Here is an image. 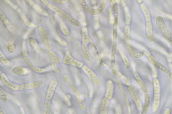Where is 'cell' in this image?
Here are the masks:
<instances>
[{
	"label": "cell",
	"instance_id": "d590c367",
	"mask_svg": "<svg viewBox=\"0 0 172 114\" xmlns=\"http://www.w3.org/2000/svg\"><path fill=\"white\" fill-rule=\"evenodd\" d=\"M0 98L2 102L6 103L8 101V97L6 93L2 89H0Z\"/></svg>",
	"mask_w": 172,
	"mask_h": 114
},
{
	"label": "cell",
	"instance_id": "f546056e",
	"mask_svg": "<svg viewBox=\"0 0 172 114\" xmlns=\"http://www.w3.org/2000/svg\"><path fill=\"white\" fill-rule=\"evenodd\" d=\"M162 34L163 37L168 43H172V33L168 28L162 32Z\"/></svg>",
	"mask_w": 172,
	"mask_h": 114
},
{
	"label": "cell",
	"instance_id": "8fae6325",
	"mask_svg": "<svg viewBox=\"0 0 172 114\" xmlns=\"http://www.w3.org/2000/svg\"><path fill=\"white\" fill-rule=\"evenodd\" d=\"M63 79L65 84L71 89L74 94L80 92L79 88L75 84L74 80L69 75L67 74H64L63 75Z\"/></svg>",
	"mask_w": 172,
	"mask_h": 114
},
{
	"label": "cell",
	"instance_id": "d4e9b609",
	"mask_svg": "<svg viewBox=\"0 0 172 114\" xmlns=\"http://www.w3.org/2000/svg\"><path fill=\"white\" fill-rule=\"evenodd\" d=\"M87 44L82 43V51L85 58L87 61H89L91 59V56Z\"/></svg>",
	"mask_w": 172,
	"mask_h": 114
},
{
	"label": "cell",
	"instance_id": "f6af8a7d",
	"mask_svg": "<svg viewBox=\"0 0 172 114\" xmlns=\"http://www.w3.org/2000/svg\"><path fill=\"white\" fill-rule=\"evenodd\" d=\"M109 15H110V24H114V17L111 11L110 12Z\"/></svg>",
	"mask_w": 172,
	"mask_h": 114
},
{
	"label": "cell",
	"instance_id": "44dd1931",
	"mask_svg": "<svg viewBox=\"0 0 172 114\" xmlns=\"http://www.w3.org/2000/svg\"><path fill=\"white\" fill-rule=\"evenodd\" d=\"M12 72L15 75L19 76H24L28 72L27 68L23 66H17L12 70Z\"/></svg>",
	"mask_w": 172,
	"mask_h": 114
},
{
	"label": "cell",
	"instance_id": "4dcf8cb0",
	"mask_svg": "<svg viewBox=\"0 0 172 114\" xmlns=\"http://www.w3.org/2000/svg\"><path fill=\"white\" fill-rule=\"evenodd\" d=\"M0 61L4 66L9 67L10 65V62L9 60L4 55L1 51L0 52Z\"/></svg>",
	"mask_w": 172,
	"mask_h": 114
},
{
	"label": "cell",
	"instance_id": "7dc6e473",
	"mask_svg": "<svg viewBox=\"0 0 172 114\" xmlns=\"http://www.w3.org/2000/svg\"><path fill=\"white\" fill-rule=\"evenodd\" d=\"M118 23V16L116 15L114 17V26H117Z\"/></svg>",
	"mask_w": 172,
	"mask_h": 114
},
{
	"label": "cell",
	"instance_id": "603a6c76",
	"mask_svg": "<svg viewBox=\"0 0 172 114\" xmlns=\"http://www.w3.org/2000/svg\"><path fill=\"white\" fill-rule=\"evenodd\" d=\"M150 95L148 93H146L145 95V101L141 114H147L150 107Z\"/></svg>",
	"mask_w": 172,
	"mask_h": 114
},
{
	"label": "cell",
	"instance_id": "4fadbf2b",
	"mask_svg": "<svg viewBox=\"0 0 172 114\" xmlns=\"http://www.w3.org/2000/svg\"><path fill=\"white\" fill-rule=\"evenodd\" d=\"M110 100L105 97L101 99L98 107V114H108Z\"/></svg>",
	"mask_w": 172,
	"mask_h": 114
},
{
	"label": "cell",
	"instance_id": "484cf974",
	"mask_svg": "<svg viewBox=\"0 0 172 114\" xmlns=\"http://www.w3.org/2000/svg\"><path fill=\"white\" fill-rule=\"evenodd\" d=\"M140 6L147 22L151 21V15L147 7L146 6L145 4L144 3H142L140 4Z\"/></svg>",
	"mask_w": 172,
	"mask_h": 114
},
{
	"label": "cell",
	"instance_id": "1f68e13d",
	"mask_svg": "<svg viewBox=\"0 0 172 114\" xmlns=\"http://www.w3.org/2000/svg\"><path fill=\"white\" fill-rule=\"evenodd\" d=\"M117 42L113 41L112 46V60L113 64H114L115 61V55L117 46Z\"/></svg>",
	"mask_w": 172,
	"mask_h": 114
},
{
	"label": "cell",
	"instance_id": "ac0fdd59",
	"mask_svg": "<svg viewBox=\"0 0 172 114\" xmlns=\"http://www.w3.org/2000/svg\"><path fill=\"white\" fill-rule=\"evenodd\" d=\"M124 41L126 44L131 43L132 41L131 28L129 25L125 26L123 31Z\"/></svg>",
	"mask_w": 172,
	"mask_h": 114
},
{
	"label": "cell",
	"instance_id": "bcb514c9",
	"mask_svg": "<svg viewBox=\"0 0 172 114\" xmlns=\"http://www.w3.org/2000/svg\"><path fill=\"white\" fill-rule=\"evenodd\" d=\"M0 17L2 20L5 21L6 20V17L1 10H0Z\"/></svg>",
	"mask_w": 172,
	"mask_h": 114
},
{
	"label": "cell",
	"instance_id": "e0dca14e",
	"mask_svg": "<svg viewBox=\"0 0 172 114\" xmlns=\"http://www.w3.org/2000/svg\"><path fill=\"white\" fill-rule=\"evenodd\" d=\"M48 54L51 63L58 64L63 63V59L53 50L48 52Z\"/></svg>",
	"mask_w": 172,
	"mask_h": 114
},
{
	"label": "cell",
	"instance_id": "2e32d148",
	"mask_svg": "<svg viewBox=\"0 0 172 114\" xmlns=\"http://www.w3.org/2000/svg\"><path fill=\"white\" fill-rule=\"evenodd\" d=\"M75 99L77 104L80 110L85 111L87 110V106L80 92H78L74 94Z\"/></svg>",
	"mask_w": 172,
	"mask_h": 114
},
{
	"label": "cell",
	"instance_id": "d6a6232c",
	"mask_svg": "<svg viewBox=\"0 0 172 114\" xmlns=\"http://www.w3.org/2000/svg\"><path fill=\"white\" fill-rule=\"evenodd\" d=\"M30 45L36 50H38L39 47L37 41L35 38L31 37L29 39Z\"/></svg>",
	"mask_w": 172,
	"mask_h": 114
},
{
	"label": "cell",
	"instance_id": "74e56055",
	"mask_svg": "<svg viewBox=\"0 0 172 114\" xmlns=\"http://www.w3.org/2000/svg\"><path fill=\"white\" fill-rule=\"evenodd\" d=\"M51 69L54 73H59L60 70L58 64L54 63H51Z\"/></svg>",
	"mask_w": 172,
	"mask_h": 114
},
{
	"label": "cell",
	"instance_id": "ee69618b",
	"mask_svg": "<svg viewBox=\"0 0 172 114\" xmlns=\"http://www.w3.org/2000/svg\"><path fill=\"white\" fill-rule=\"evenodd\" d=\"M53 1L57 4H62L67 3L69 1L67 0H54Z\"/></svg>",
	"mask_w": 172,
	"mask_h": 114
},
{
	"label": "cell",
	"instance_id": "4316f807",
	"mask_svg": "<svg viewBox=\"0 0 172 114\" xmlns=\"http://www.w3.org/2000/svg\"><path fill=\"white\" fill-rule=\"evenodd\" d=\"M153 92L154 94H160V84L158 78H156L153 80Z\"/></svg>",
	"mask_w": 172,
	"mask_h": 114
},
{
	"label": "cell",
	"instance_id": "5b68a950",
	"mask_svg": "<svg viewBox=\"0 0 172 114\" xmlns=\"http://www.w3.org/2000/svg\"><path fill=\"white\" fill-rule=\"evenodd\" d=\"M58 84V80L56 78H54L51 80L46 91L45 100L51 101L53 99Z\"/></svg>",
	"mask_w": 172,
	"mask_h": 114
},
{
	"label": "cell",
	"instance_id": "30bf717a",
	"mask_svg": "<svg viewBox=\"0 0 172 114\" xmlns=\"http://www.w3.org/2000/svg\"><path fill=\"white\" fill-rule=\"evenodd\" d=\"M148 59L153 66L164 73L168 74L171 72L167 67L157 60L153 56L150 55L148 56Z\"/></svg>",
	"mask_w": 172,
	"mask_h": 114
},
{
	"label": "cell",
	"instance_id": "3957f363",
	"mask_svg": "<svg viewBox=\"0 0 172 114\" xmlns=\"http://www.w3.org/2000/svg\"><path fill=\"white\" fill-rule=\"evenodd\" d=\"M82 70L90 81L94 85L97 86H101V79L92 69L87 65H83L82 67Z\"/></svg>",
	"mask_w": 172,
	"mask_h": 114
},
{
	"label": "cell",
	"instance_id": "83f0119b",
	"mask_svg": "<svg viewBox=\"0 0 172 114\" xmlns=\"http://www.w3.org/2000/svg\"><path fill=\"white\" fill-rule=\"evenodd\" d=\"M51 101L45 100L44 102L43 114H51Z\"/></svg>",
	"mask_w": 172,
	"mask_h": 114
},
{
	"label": "cell",
	"instance_id": "7bdbcfd3",
	"mask_svg": "<svg viewBox=\"0 0 172 114\" xmlns=\"http://www.w3.org/2000/svg\"><path fill=\"white\" fill-rule=\"evenodd\" d=\"M122 55L123 56L124 63L125 66L127 68H129L130 65V64L129 60L127 59L126 56H124L123 54H122Z\"/></svg>",
	"mask_w": 172,
	"mask_h": 114
},
{
	"label": "cell",
	"instance_id": "f35d334b",
	"mask_svg": "<svg viewBox=\"0 0 172 114\" xmlns=\"http://www.w3.org/2000/svg\"><path fill=\"white\" fill-rule=\"evenodd\" d=\"M8 51L10 54L13 53L15 49V47L13 44H10L7 46Z\"/></svg>",
	"mask_w": 172,
	"mask_h": 114
},
{
	"label": "cell",
	"instance_id": "5bb4252c",
	"mask_svg": "<svg viewBox=\"0 0 172 114\" xmlns=\"http://www.w3.org/2000/svg\"><path fill=\"white\" fill-rule=\"evenodd\" d=\"M146 31L148 40L151 44H153L155 42L156 38L153 32L152 23L151 21L147 22L146 23Z\"/></svg>",
	"mask_w": 172,
	"mask_h": 114
},
{
	"label": "cell",
	"instance_id": "6da1fadb",
	"mask_svg": "<svg viewBox=\"0 0 172 114\" xmlns=\"http://www.w3.org/2000/svg\"><path fill=\"white\" fill-rule=\"evenodd\" d=\"M47 7L51 11L74 26L79 28L81 26V25L79 20L55 5L49 3Z\"/></svg>",
	"mask_w": 172,
	"mask_h": 114
},
{
	"label": "cell",
	"instance_id": "816d5d0a",
	"mask_svg": "<svg viewBox=\"0 0 172 114\" xmlns=\"http://www.w3.org/2000/svg\"><path fill=\"white\" fill-rule=\"evenodd\" d=\"M170 47L172 50V43H170Z\"/></svg>",
	"mask_w": 172,
	"mask_h": 114
},
{
	"label": "cell",
	"instance_id": "ab89813d",
	"mask_svg": "<svg viewBox=\"0 0 172 114\" xmlns=\"http://www.w3.org/2000/svg\"><path fill=\"white\" fill-rule=\"evenodd\" d=\"M113 41L117 42L118 40V34H117V26H114L113 30Z\"/></svg>",
	"mask_w": 172,
	"mask_h": 114
},
{
	"label": "cell",
	"instance_id": "d6986e66",
	"mask_svg": "<svg viewBox=\"0 0 172 114\" xmlns=\"http://www.w3.org/2000/svg\"><path fill=\"white\" fill-rule=\"evenodd\" d=\"M79 1L81 6L85 12L92 15H97L96 9H93L90 7L85 1Z\"/></svg>",
	"mask_w": 172,
	"mask_h": 114
},
{
	"label": "cell",
	"instance_id": "8d00e7d4",
	"mask_svg": "<svg viewBox=\"0 0 172 114\" xmlns=\"http://www.w3.org/2000/svg\"><path fill=\"white\" fill-rule=\"evenodd\" d=\"M124 9L126 15V23L127 24H129L131 22V15H130L128 8L126 7H125Z\"/></svg>",
	"mask_w": 172,
	"mask_h": 114
},
{
	"label": "cell",
	"instance_id": "7c38bea8",
	"mask_svg": "<svg viewBox=\"0 0 172 114\" xmlns=\"http://www.w3.org/2000/svg\"><path fill=\"white\" fill-rule=\"evenodd\" d=\"M126 47L129 55L134 58L138 59L141 58L145 55L144 51L137 50L131 44H127Z\"/></svg>",
	"mask_w": 172,
	"mask_h": 114
},
{
	"label": "cell",
	"instance_id": "ba28073f",
	"mask_svg": "<svg viewBox=\"0 0 172 114\" xmlns=\"http://www.w3.org/2000/svg\"><path fill=\"white\" fill-rule=\"evenodd\" d=\"M63 63L67 65H72L80 68H82L83 66L82 62L77 60L73 57L68 51H67L65 54L63 59Z\"/></svg>",
	"mask_w": 172,
	"mask_h": 114
},
{
	"label": "cell",
	"instance_id": "9a60e30c",
	"mask_svg": "<svg viewBox=\"0 0 172 114\" xmlns=\"http://www.w3.org/2000/svg\"><path fill=\"white\" fill-rule=\"evenodd\" d=\"M114 82L111 80H109L107 83L106 91L104 97L111 100L114 96Z\"/></svg>",
	"mask_w": 172,
	"mask_h": 114
},
{
	"label": "cell",
	"instance_id": "7402d4cb",
	"mask_svg": "<svg viewBox=\"0 0 172 114\" xmlns=\"http://www.w3.org/2000/svg\"><path fill=\"white\" fill-rule=\"evenodd\" d=\"M134 75L135 78L136 79L138 84L139 85L140 88H141L143 92L145 93V94L148 93L147 88L141 78L140 77L139 75L137 73L135 72Z\"/></svg>",
	"mask_w": 172,
	"mask_h": 114
},
{
	"label": "cell",
	"instance_id": "836d02e7",
	"mask_svg": "<svg viewBox=\"0 0 172 114\" xmlns=\"http://www.w3.org/2000/svg\"><path fill=\"white\" fill-rule=\"evenodd\" d=\"M107 3V1L105 0L101 2L99 7H98V8L96 9L98 15L100 14L103 12L106 6Z\"/></svg>",
	"mask_w": 172,
	"mask_h": 114
},
{
	"label": "cell",
	"instance_id": "c3c4849f",
	"mask_svg": "<svg viewBox=\"0 0 172 114\" xmlns=\"http://www.w3.org/2000/svg\"><path fill=\"white\" fill-rule=\"evenodd\" d=\"M171 111L170 108H166L164 112V114H171Z\"/></svg>",
	"mask_w": 172,
	"mask_h": 114
},
{
	"label": "cell",
	"instance_id": "277c9868",
	"mask_svg": "<svg viewBox=\"0 0 172 114\" xmlns=\"http://www.w3.org/2000/svg\"><path fill=\"white\" fill-rule=\"evenodd\" d=\"M22 56L27 66L33 72L36 73H42L46 72V70L34 65L31 61L26 51L24 49H23Z\"/></svg>",
	"mask_w": 172,
	"mask_h": 114
},
{
	"label": "cell",
	"instance_id": "8992f818",
	"mask_svg": "<svg viewBox=\"0 0 172 114\" xmlns=\"http://www.w3.org/2000/svg\"><path fill=\"white\" fill-rule=\"evenodd\" d=\"M43 84V81L37 80L19 84L20 91L33 90L39 89Z\"/></svg>",
	"mask_w": 172,
	"mask_h": 114
},
{
	"label": "cell",
	"instance_id": "b9f144b4",
	"mask_svg": "<svg viewBox=\"0 0 172 114\" xmlns=\"http://www.w3.org/2000/svg\"><path fill=\"white\" fill-rule=\"evenodd\" d=\"M113 7L114 12L116 15L119 14V9L118 5L116 2H114L113 3Z\"/></svg>",
	"mask_w": 172,
	"mask_h": 114
},
{
	"label": "cell",
	"instance_id": "cb8c5ba5",
	"mask_svg": "<svg viewBox=\"0 0 172 114\" xmlns=\"http://www.w3.org/2000/svg\"><path fill=\"white\" fill-rule=\"evenodd\" d=\"M82 31V43L88 44L92 42V39L88 35L87 28L85 27H83Z\"/></svg>",
	"mask_w": 172,
	"mask_h": 114
},
{
	"label": "cell",
	"instance_id": "ffe728a7",
	"mask_svg": "<svg viewBox=\"0 0 172 114\" xmlns=\"http://www.w3.org/2000/svg\"><path fill=\"white\" fill-rule=\"evenodd\" d=\"M156 23L158 29L161 33L168 28L165 21L161 16H158L156 18Z\"/></svg>",
	"mask_w": 172,
	"mask_h": 114
},
{
	"label": "cell",
	"instance_id": "9c48e42d",
	"mask_svg": "<svg viewBox=\"0 0 172 114\" xmlns=\"http://www.w3.org/2000/svg\"><path fill=\"white\" fill-rule=\"evenodd\" d=\"M127 90L132 99L133 100L137 108L139 110H142L141 104L136 91L133 85L131 84L128 85Z\"/></svg>",
	"mask_w": 172,
	"mask_h": 114
},
{
	"label": "cell",
	"instance_id": "60d3db41",
	"mask_svg": "<svg viewBox=\"0 0 172 114\" xmlns=\"http://www.w3.org/2000/svg\"><path fill=\"white\" fill-rule=\"evenodd\" d=\"M118 74L119 76H120L121 78L125 82V84H126L127 85H131L130 84L128 80L126 78V77L123 76V75H122L121 73H120L119 72H118Z\"/></svg>",
	"mask_w": 172,
	"mask_h": 114
},
{
	"label": "cell",
	"instance_id": "f1b7e54d",
	"mask_svg": "<svg viewBox=\"0 0 172 114\" xmlns=\"http://www.w3.org/2000/svg\"><path fill=\"white\" fill-rule=\"evenodd\" d=\"M160 102V94H154L153 104V110L155 112L157 110Z\"/></svg>",
	"mask_w": 172,
	"mask_h": 114
},
{
	"label": "cell",
	"instance_id": "e575fe53",
	"mask_svg": "<svg viewBox=\"0 0 172 114\" xmlns=\"http://www.w3.org/2000/svg\"><path fill=\"white\" fill-rule=\"evenodd\" d=\"M60 28L62 33L65 36H68L69 35L70 32L68 28L66 25L62 22L60 23Z\"/></svg>",
	"mask_w": 172,
	"mask_h": 114
},
{
	"label": "cell",
	"instance_id": "7a4b0ae2",
	"mask_svg": "<svg viewBox=\"0 0 172 114\" xmlns=\"http://www.w3.org/2000/svg\"><path fill=\"white\" fill-rule=\"evenodd\" d=\"M38 31L39 36L48 52L53 50L52 44L48 33L45 28L41 26L39 27Z\"/></svg>",
	"mask_w": 172,
	"mask_h": 114
},
{
	"label": "cell",
	"instance_id": "681fc988",
	"mask_svg": "<svg viewBox=\"0 0 172 114\" xmlns=\"http://www.w3.org/2000/svg\"><path fill=\"white\" fill-rule=\"evenodd\" d=\"M0 114H7L5 111L1 107L0 108Z\"/></svg>",
	"mask_w": 172,
	"mask_h": 114
},
{
	"label": "cell",
	"instance_id": "f907efd6",
	"mask_svg": "<svg viewBox=\"0 0 172 114\" xmlns=\"http://www.w3.org/2000/svg\"><path fill=\"white\" fill-rule=\"evenodd\" d=\"M168 75L169 78H170L171 81H172V72H170L168 74Z\"/></svg>",
	"mask_w": 172,
	"mask_h": 114
},
{
	"label": "cell",
	"instance_id": "52a82bcc",
	"mask_svg": "<svg viewBox=\"0 0 172 114\" xmlns=\"http://www.w3.org/2000/svg\"><path fill=\"white\" fill-rule=\"evenodd\" d=\"M0 78L2 84L7 89L13 91H16L20 90L19 84L10 81L4 72L1 73L0 74Z\"/></svg>",
	"mask_w": 172,
	"mask_h": 114
},
{
	"label": "cell",
	"instance_id": "f5cc1de1",
	"mask_svg": "<svg viewBox=\"0 0 172 114\" xmlns=\"http://www.w3.org/2000/svg\"><path fill=\"white\" fill-rule=\"evenodd\" d=\"M21 111H22V114H25V113H24V111H22L21 110Z\"/></svg>",
	"mask_w": 172,
	"mask_h": 114
}]
</instances>
